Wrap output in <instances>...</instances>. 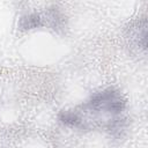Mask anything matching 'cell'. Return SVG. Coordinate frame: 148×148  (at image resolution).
Returning a JSON list of instances; mask_svg holds the SVG:
<instances>
[{
    "instance_id": "obj_1",
    "label": "cell",
    "mask_w": 148,
    "mask_h": 148,
    "mask_svg": "<svg viewBox=\"0 0 148 148\" xmlns=\"http://www.w3.org/2000/svg\"><path fill=\"white\" fill-rule=\"evenodd\" d=\"M125 109L126 101L121 92L113 88H106L92 94L82 104L61 111L59 120L68 127L102 128L116 133L124 127Z\"/></svg>"
}]
</instances>
